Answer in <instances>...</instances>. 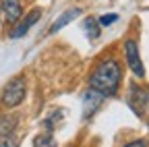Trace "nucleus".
Instances as JSON below:
<instances>
[{
	"instance_id": "f257e3e1",
	"label": "nucleus",
	"mask_w": 149,
	"mask_h": 147,
	"mask_svg": "<svg viewBox=\"0 0 149 147\" xmlns=\"http://www.w3.org/2000/svg\"><path fill=\"white\" fill-rule=\"evenodd\" d=\"M120 77H122V72H120L118 62L116 60H104L95 70L91 72L89 87L100 91V93L106 95V98L108 95H114L118 85H120Z\"/></svg>"
},
{
	"instance_id": "f03ea898",
	"label": "nucleus",
	"mask_w": 149,
	"mask_h": 147,
	"mask_svg": "<svg viewBox=\"0 0 149 147\" xmlns=\"http://www.w3.org/2000/svg\"><path fill=\"white\" fill-rule=\"evenodd\" d=\"M23 100H25V79L23 77H15L2 89V104L6 108H15Z\"/></svg>"
},
{
	"instance_id": "7ed1b4c3",
	"label": "nucleus",
	"mask_w": 149,
	"mask_h": 147,
	"mask_svg": "<svg viewBox=\"0 0 149 147\" xmlns=\"http://www.w3.org/2000/svg\"><path fill=\"white\" fill-rule=\"evenodd\" d=\"M124 52H126V62H128L130 70H133L139 79L145 77V66H143L141 56H139V46H137V42H135V40H126Z\"/></svg>"
},
{
	"instance_id": "20e7f679",
	"label": "nucleus",
	"mask_w": 149,
	"mask_h": 147,
	"mask_svg": "<svg viewBox=\"0 0 149 147\" xmlns=\"http://www.w3.org/2000/svg\"><path fill=\"white\" fill-rule=\"evenodd\" d=\"M147 100H149V93H145V91L141 87H137V83L130 85V93H128V106L135 110V114L143 116L145 114V108H147Z\"/></svg>"
},
{
	"instance_id": "39448f33",
	"label": "nucleus",
	"mask_w": 149,
	"mask_h": 147,
	"mask_svg": "<svg viewBox=\"0 0 149 147\" xmlns=\"http://www.w3.org/2000/svg\"><path fill=\"white\" fill-rule=\"evenodd\" d=\"M104 100H106V95H102L100 91H95V89H87V93H85V98H83V118H89V116H93L95 114V110L104 104Z\"/></svg>"
},
{
	"instance_id": "423d86ee",
	"label": "nucleus",
	"mask_w": 149,
	"mask_h": 147,
	"mask_svg": "<svg viewBox=\"0 0 149 147\" xmlns=\"http://www.w3.org/2000/svg\"><path fill=\"white\" fill-rule=\"evenodd\" d=\"M40 17H42L40 8H33V10H31V13L25 17V19H23V23L19 25L17 29H13V31H10V38H13V40H17V38H23V35H25V33H27V31H29V29H31V27L37 23V21H40Z\"/></svg>"
},
{
	"instance_id": "0eeeda50",
	"label": "nucleus",
	"mask_w": 149,
	"mask_h": 147,
	"mask_svg": "<svg viewBox=\"0 0 149 147\" xmlns=\"http://www.w3.org/2000/svg\"><path fill=\"white\" fill-rule=\"evenodd\" d=\"M0 8H2V15H4V21L6 23H15L19 17L23 15L21 2H19V0H2Z\"/></svg>"
},
{
	"instance_id": "6e6552de",
	"label": "nucleus",
	"mask_w": 149,
	"mask_h": 147,
	"mask_svg": "<svg viewBox=\"0 0 149 147\" xmlns=\"http://www.w3.org/2000/svg\"><path fill=\"white\" fill-rule=\"evenodd\" d=\"M81 15V8H70V10H66V13H62L58 19H56L52 25H50V33H56V31H60L64 25H68L72 19H77V17Z\"/></svg>"
},
{
	"instance_id": "1a4fd4ad",
	"label": "nucleus",
	"mask_w": 149,
	"mask_h": 147,
	"mask_svg": "<svg viewBox=\"0 0 149 147\" xmlns=\"http://www.w3.org/2000/svg\"><path fill=\"white\" fill-rule=\"evenodd\" d=\"M83 27H85V33L89 35L91 40H95V38H100V23H97V19H93V17H89V19H85V23H83Z\"/></svg>"
},
{
	"instance_id": "9d476101",
	"label": "nucleus",
	"mask_w": 149,
	"mask_h": 147,
	"mask_svg": "<svg viewBox=\"0 0 149 147\" xmlns=\"http://www.w3.org/2000/svg\"><path fill=\"white\" fill-rule=\"evenodd\" d=\"M17 124L15 116H0V137H6L13 133V128Z\"/></svg>"
},
{
	"instance_id": "9b49d317",
	"label": "nucleus",
	"mask_w": 149,
	"mask_h": 147,
	"mask_svg": "<svg viewBox=\"0 0 149 147\" xmlns=\"http://www.w3.org/2000/svg\"><path fill=\"white\" fill-rule=\"evenodd\" d=\"M56 139L50 135V133H44L40 137H35V147H56Z\"/></svg>"
},
{
	"instance_id": "f8f14e48",
	"label": "nucleus",
	"mask_w": 149,
	"mask_h": 147,
	"mask_svg": "<svg viewBox=\"0 0 149 147\" xmlns=\"http://www.w3.org/2000/svg\"><path fill=\"white\" fill-rule=\"evenodd\" d=\"M114 21H118L116 15H104V17H100V19H97V23H100L102 27H108V25H112Z\"/></svg>"
},
{
	"instance_id": "ddd939ff",
	"label": "nucleus",
	"mask_w": 149,
	"mask_h": 147,
	"mask_svg": "<svg viewBox=\"0 0 149 147\" xmlns=\"http://www.w3.org/2000/svg\"><path fill=\"white\" fill-rule=\"evenodd\" d=\"M124 147H149V143L143 141V139H139V141H133V143H128V145H124Z\"/></svg>"
}]
</instances>
